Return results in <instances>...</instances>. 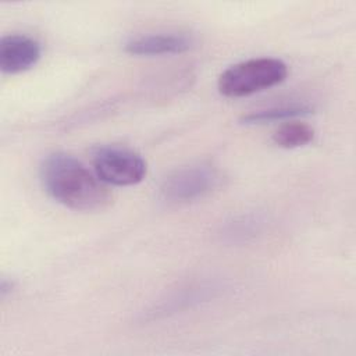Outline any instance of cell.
<instances>
[{
  "label": "cell",
  "instance_id": "obj_2",
  "mask_svg": "<svg viewBox=\"0 0 356 356\" xmlns=\"http://www.w3.org/2000/svg\"><path fill=\"white\" fill-rule=\"evenodd\" d=\"M286 75L288 65L280 58H250L227 68L218 78V90L227 97H243L281 83Z\"/></svg>",
  "mask_w": 356,
  "mask_h": 356
},
{
  "label": "cell",
  "instance_id": "obj_1",
  "mask_svg": "<svg viewBox=\"0 0 356 356\" xmlns=\"http://www.w3.org/2000/svg\"><path fill=\"white\" fill-rule=\"evenodd\" d=\"M46 192L58 203L79 211L104 209L110 193L79 160L67 153H53L40 168Z\"/></svg>",
  "mask_w": 356,
  "mask_h": 356
},
{
  "label": "cell",
  "instance_id": "obj_3",
  "mask_svg": "<svg viewBox=\"0 0 356 356\" xmlns=\"http://www.w3.org/2000/svg\"><path fill=\"white\" fill-rule=\"evenodd\" d=\"M96 177L106 184L129 186L146 175V163L136 152L120 146H100L93 152Z\"/></svg>",
  "mask_w": 356,
  "mask_h": 356
},
{
  "label": "cell",
  "instance_id": "obj_4",
  "mask_svg": "<svg viewBox=\"0 0 356 356\" xmlns=\"http://www.w3.org/2000/svg\"><path fill=\"white\" fill-rule=\"evenodd\" d=\"M218 184L217 171L204 164L189 165L170 174L160 186V196L167 203H188L203 197Z\"/></svg>",
  "mask_w": 356,
  "mask_h": 356
},
{
  "label": "cell",
  "instance_id": "obj_5",
  "mask_svg": "<svg viewBox=\"0 0 356 356\" xmlns=\"http://www.w3.org/2000/svg\"><path fill=\"white\" fill-rule=\"evenodd\" d=\"M40 54V43L28 35L11 33L0 40V68L6 74L29 70L39 61Z\"/></svg>",
  "mask_w": 356,
  "mask_h": 356
},
{
  "label": "cell",
  "instance_id": "obj_7",
  "mask_svg": "<svg viewBox=\"0 0 356 356\" xmlns=\"http://www.w3.org/2000/svg\"><path fill=\"white\" fill-rule=\"evenodd\" d=\"M313 111V107L305 103H291L273 106L264 110L252 111L242 117L243 124H266L271 121H281L286 118H293L299 115H306Z\"/></svg>",
  "mask_w": 356,
  "mask_h": 356
},
{
  "label": "cell",
  "instance_id": "obj_6",
  "mask_svg": "<svg viewBox=\"0 0 356 356\" xmlns=\"http://www.w3.org/2000/svg\"><path fill=\"white\" fill-rule=\"evenodd\" d=\"M192 47V39L182 33H150L132 38L125 43V51L134 56L178 54Z\"/></svg>",
  "mask_w": 356,
  "mask_h": 356
},
{
  "label": "cell",
  "instance_id": "obj_8",
  "mask_svg": "<svg viewBox=\"0 0 356 356\" xmlns=\"http://www.w3.org/2000/svg\"><path fill=\"white\" fill-rule=\"evenodd\" d=\"M314 138V129L305 122H285L274 134L273 140L284 149H295L310 143Z\"/></svg>",
  "mask_w": 356,
  "mask_h": 356
}]
</instances>
